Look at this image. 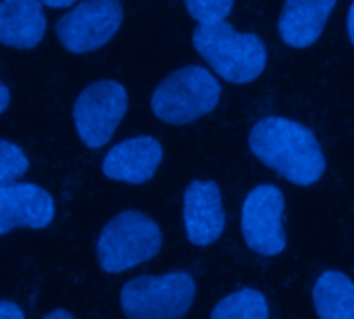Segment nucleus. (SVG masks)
<instances>
[{
  "mask_svg": "<svg viewBox=\"0 0 354 319\" xmlns=\"http://www.w3.org/2000/svg\"><path fill=\"white\" fill-rule=\"evenodd\" d=\"M250 150L267 167L296 186H313L325 174V156L315 134L286 117H265L250 129Z\"/></svg>",
  "mask_w": 354,
  "mask_h": 319,
  "instance_id": "f257e3e1",
  "label": "nucleus"
},
{
  "mask_svg": "<svg viewBox=\"0 0 354 319\" xmlns=\"http://www.w3.org/2000/svg\"><path fill=\"white\" fill-rule=\"evenodd\" d=\"M192 40L198 55L232 84H248L265 71L267 48L254 34L236 32L223 21L201 26Z\"/></svg>",
  "mask_w": 354,
  "mask_h": 319,
  "instance_id": "f03ea898",
  "label": "nucleus"
},
{
  "mask_svg": "<svg viewBox=\"0 0 354 319\" xmlns=\"http://www.w3.org/2000/svg\"><path fill=\"white\" fill-rule=\"evenodd\" d=\"M194 300L196 282L188 271L140 275L121 288V309L127 319H182Z\"/></svg>",
  "mask_w": 354,
  "mask_h": 319,
  "instance_id": "7ed1b4c3",
  "label": "nucleus"
},
{
  "mask_svg": "<svg viewBox=\"0 0 354 319\" xmlns=\"http://www.w3.org/2000/svg\"><path fill=\"white\" fill-rule=\"evenodd\" d=\"M221 98L217 78L205 67L190 65L173 71L152 92L150 104L158 119L171 125H186L209 115Z\"/></svg>",
  "mask_w": 354,
  "mask_h": 319,
  "instance_id": "20e7f679",
  "label": "nucleus"
},
{
  "mask_svg": "<svg viewBox=\"0 0 354 319\" xmlns=\"http://www.w3.org/2000/svg\"><path fill=\"white\" fill-rule=\"evenodd\" d=\"M160 246L162 234L152 217L140 211H123L102 228L96 253L102 271L123 273L156 257Z\"/></svg>",
  "mask_w": 354,
  "mask_h": 319,
  "instance_id": "39448f33",
  "label": "nucleus"
},
{
  "mask_svg": "<svg viewBox=\"0 0 354 319\" xmlns=\"http://www.w3.org/2000/svg\"><path fill=\"white\" fill-rule=\"evenodd\" d=\"M127 109V90L119 82H94L73 104L77 136L88 148H102L117 131Z\"/></svg>",
  "mask_w": 354,
  "mask_h": 319,
  "instance_id": "423d86ee",
  "label": "nucleus"
},
{
  "mask_svg": "<svg viewBox=\"0 0 354 319\" xmlns=\"http://www.w3.org/2000/svg\"><path fill=\"white\" fill-rule=\"evenodd\" d=\"M121 24V0H84L59 19L57 38L69 53L86 55L109 44Z\"/></svg>",
  "mask_w": 354,
  "mask_h": 319,
  "instance_id": "0eeeda50",
  "label": "nucleus"
},
{
  "mask_svg": "<svg viewBox=\"0 0 354 319\" xmlns=\"http://www.w3.org/2000/svg\"><path fill=\"white\" fill-rule=\"evenodd\" d=\"M283 209L286 199L281 190L271 184L257 186L248 192L242 207V234L254 253L275 257L286 250Z\"/></svg>",
  "mask_w": 354,
  "mask_h": 319,
  "instance_id": "6e6552de",
  "label": "nucleus"
},
{
  "mask_svg": "<svg viewBox=\"0 0 354 319\" xmlns=\"http://www.w3.org/2000/svg\"><path fill=\"white\" fill-rule=\"evenodd\" d=\"M55 199L38 184H0V236L15 228L42 230L55 221Z\"/></svg>",
  "mask_w": 354,
  "mask_h": 319,
  "instance_id": "1a4fd4ad",
  "label": "nucleus"
},
{
  "mask_svg": "<svg viewBox=\"0 0 354 319\" xmlns=\"http://www.w3.org/2000/svg\"><path fill=\"white\" fill-rule=\"evenodd\" d=\"M184 230L192 244L209 246L225 230L223 197L215 182L196 180L184 192Z\"/></svg>",
  "mask_w": 354,
  "mask_h": 319,
  "instance_id": "9d476101",
  "label": "nucleus"
},
{
  "mask_svg": "<svg viewBox=\"0 0 354 319\" xmlns=\"http://www.w3.org/2000/svg\"><path fill=\"white\" fill-rule=\"evenodd\" d=\"M162 161V146L152 136H133L115 144L102 161V174L109 180L125 184H144L152 180Z\"/></svg>",
  "mask_w": 354,
  "mask_h": 319,
  "instance_id": "9b49d317",
  "label": "nucleus"
},
{
  "mask_svg": "<svg viewBox=\"0 0 354 319\" xmlns=\"http://www.w3.org/2000/svg\"><path fill=\"white\" fill-rule=\"evenodd\" d=\"M46 26L40 0H0V44L34 48L44 40Z\"/></svg>",
  "mask_w": 354,
  "mask_h": 319,
  "instance_id": "f8f14e48",
  "label": "nucleus"
},
{
  "mask_svg": "<svg viewBox=\"0 0 354 319\" xmlns=\"http://www.w3.org/2000/svg\"><path fill=\"white\" fill-rule=\"evenodd\" d=\"M337 0H286L279 17L281 40L294 48L315 44Z\"/></svg>",
  "mask_w": 354,
  "mask_h": 319,
  "instance_id": "ddd939ff",
  "label": "nucleus"
},
{
  "mask_svg": "<svg viewBox=\"0 0 354 319\" xmlns=\"http://www.w3.org/2000/svg\"><path fill=\"white\" fill-rule=\"evenodd\" d=\"M319 319H354V282L342 271H323L313 288Z\"/></svg>",
  "mask_w": 354,
  "mask_h": 319,
  "instance_id": "4468645a",
  "label": "nucleus"
},
{
  "mask_svg": "<svg viewBox=\"0 0 354 319\" xmlns=\"http://www.w3.org/2000/svg\"><path fill=\"white\" fill-rule=\"evenodd\" d=\"M211 319H269V300L257 288H240L215 304Z\"/></svg>",
  "mask_w": 354,
  "mask_h": 319,
  "instance_id": "2eb2a0df",
  "label": "nucleus"
},
{
  "mask_svg": "<svg viewBox=\"0 0 354 319\" xmlns=\"http://www.w3.org/2000/svg\"><path fill=\"white\" fill-rule=\"evenodd\" d=\"M30 170L28 152L9 140H0V184H11L24 178Z\"/></svg>",
  "mask_w": 354,
  "mask_h": 319,
  "instance_id": "dca6fc26",
  "label": "nucleus"
},
{
  "mask_svg": "<svg viewBox=\"0 0 354 319\" xmlns=\"http://www.w3.org/2000/svg\"><path fill=\"white\" fill-rule=\"evenodd\" d=\"M236 0H184L188 13L201 26H217L223 24L232 11Z\"/></svg>",
  "mask_w": 354,
  "mask_h": 319,
  "instance_id": "f3484780",
  "label": "nucleus"
},
{
  "mask_svg": "<svg viewBox=\"0 0 354 319\" xmlns=\"http://www.w3.org/2000/svg\"><path fill=\"white\" fill-rule=\"evenodd\" d=\"M0 319H26V313L13 300H0Z\"/></svg>",
  "mask_w": 354,
  "mask_h": 319,
  "instance_id": "a211bd4d",
  "label": "nucleus"
},
{
  "mask_svg": "<svg viewBox=\"0 0 354 319\" xmlns=\"http://www.w3.org/2000/svg\"><path fill=\"white\" fill-rule=\"evenodd\" d=\"M9 102H11V90L5 82H0V115L9 109Z\"/></svg>",
  "mask_w": 354,
  "mask_h": 319,
  "instance_id": "6ab92c4d",
  "label": "nucleus"
},
{
  "mask_svg": "<svg viewBox=\"0 0 354 319\" xmlns=\"http://www.w3.org/2000/svg\"><path fill=\"white\" fill-rule=\"evenodd\" d=\"M44 7H50V9H65V7H71L75 5L77 0H40Z\"/></svg>",
  "mask_w": 354,
  "mask_h": 319,
  "instance_id": "aec40b11",
  "label": "nucleus"
},
{
  "mask_svg": "<svg viewBox=\"0 0 354 319\" xmlns=\"http://www.w3.org/2000/svg\"><path fill=\"white\" fill-rule=\"evenodd\" d=\"M42 319H75L69 311H63V309H57V311H50L48 315H44Z\"/></svg>",
  "mask_w": 354,
  "mask_h": 319,
  "instance_id": "412c9836",
  "label": "nucleus"
},
{
  "mask_svg": "<svg viewBox=\"0 0 354 319\" xmlns=\"http://www.w3.org/2000/svg\"><path fill=\"white\" fill-rule=\"evenodd\" d=\"M348 38L354 44V3L348 9Z\"/></svg>",
  "mask_w": 354,
  "mask_h": 319,
  "instance_id": "4be33fe9",
  "label": "nucleus"
}]
</instances>
